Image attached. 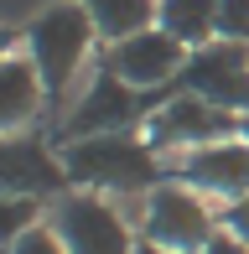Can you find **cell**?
I'll use <instances>...</instances> for the list:
<instances>
[{
  "mask_svg": "<svg viewBox=\"0 0 249 254\" xmlns=\"http://www.w3.org/2000/svg\"><path fill=\"white\" fill-rule=\"evenodd\" d=\"M67 182L83 192H115V197H145L151 187L166 182V156L156 151L145 135L120 130V135H88V140L62 145Z\"/></svg>",
  "mask_w": 249,
  "mask_h": 254,
  "instance_id": "1",
  "label": "cell"
},
{
  "mask_svg": "<svg viewBox=\"0 0 249 254\" xmlns=\"http://www.w3.org/2000/svg\"><path fill=\"white\" fill-rule=\"evenodd\" d=\"M21 37H26L31 67L42 73L47 104H58L67 94V83L78 78V67L88 63V47H94L99 26H94V16H88L78 0H58V5H47Z\"/></svg>",
  "mask_w": 249,
  "mask_h": 254,
  "instance_id": "2",
  "label": "cell"
},
{
  "mask_svg": "<svg viewBox=\"0 0 249 254\" xmlns=\"http://www.w3.org/2000/svg\"><path fill=\"white\" fill-rule=\"evenodd\" d=\"M161 99L166 94H140V88H130L109 63H99L94 78H88V88L73 99V109L58 120V140L67 145V140H88V135L135 130V125H145V114H151Z\"/></svg>",
  "mask_w": 249,
  "mask_h": 254,
  "instance_id": "3",
  "label": "cell"
},
{
  "mask_svg": "<svg viewBox=\"0 0 249 254\" xmlns=\"http://www.w3.org/2000/svg\"><path fill=\"white\" fill-rule=\"evenodd\" d=\"M218 234V218L202 192H192L187 182L166 177L161 187L145 192V207H140V239L161 249H177V254H202Z\"/></svg>",
  "mask_w": 249,
  "mask_h": 254,
  "instance_id": "4",
  "label": "cell"
},
{
  "mask_svg": "<svg viewBox=\"0 0 249 254\" xmlns=\"http://www.w3.org/2000/svg\"><path fill=\"white\" fill-rule=\"evenodd\" d=\"M239 125H244V114H229V109H218V104L187 94V88H172V94L145 114L140 135L161 156H177V151H197V145L229 140V135H239Z\"/></svg>",
  "mask_w": 249,
  "mask_h": 254,
  "instance_id": "5",
  "label": "cell"
},
{
  "mask_svg": "<svg viewBox=\"0 0 249 254\" xmlns=\"http://www.w3.org/2000/svg\"><path fill=\"white\" fill-rule=\"evenodd\" d=\"M47 223L58 228L67 254H135V244H140L124 223V213L104 192H62L52 202Z\"/></svg>",
  "mask_w": 249,
  "mask_h": 254,
  "instance_id": "6",
  "label": "cell"
},
{
  "mask_svg": "<svg viewBox=\"0 0 249 254\" xmlns=\"http://www.w3.org/2000/svg\"><path fill=\"white\" fill-rule=\"evenodd\" d=\"M177 88L218 104L229 114H249V47L244 42H223V37H213L208 47H192Z\"/></svg>",
  "mask_w": 249,
  "mask_h": 254,
  "instance_id": "7",
  "label": "cell"
},
{
  "mask_svg": "<svg viewBox=\"0 0 249 254\" xmlns=\"http://www.w3.org/2000/svg\"><path fill=\"white\" fill-rule=\"evenodd\" d=\"M104 63L115 67L130 88H140V94H172L182 67H187V47L172 31L145 26V31H135V37H124V42H109Z\"/></svg>",
  "mask_w": 249,
  "mask_h": 254,
  "instance_id": "8",
  "label": "cell"
},
{
  "mask_svg": "<svg viewBox=\"0 0 249 254\" xmlns=\"http://www.w3.org/2000/svg\"><path fill=\"white\" fill-rule=\"evenodd\" d=\"M166 177L187 182V187L202 192V197L239 202L249 192V140L244 135H229V140L197 145V151H177L166 161Z\"/></svg>",
  "mask_w": 249,
  "mask_h": 254,
  "instance_id": "9",
  "label": "cell"
},
{
  "mask_svg": "<svg viewBox=\"0 0 249 254\" xmlns=\"http://www.w3.org/2000/svg\"><path fill=\"white\" fill-rule=\"evenodd\" d=\"M67 166L37 135H0V197H62Z\"/></svg>",
  "mask_w": 249,
  "mask_h": 254,
  "instance_id": "10",
  "label": "cell"
},
{
  "mask_svg": "<svg viewBox=\"0 0 249 254\" xmlns=\"http://www.w3.org/2000/svg\"><path fill=\"white\" fill-rule=\"evenodd\" d=\"M47 104V88H42V73L31 67L26 52H16L5 67H0V135H21Z\"/></svg>",
  "mask_w": 249,
  "mask_h": 254,
  "instance_id": "11",
  "label": "cell"
},
{
  "mask_svg": "<svg viewBox=\"0 0 249 254\" xmlns=\"http://www.w3.org/2000/svg\"><path fill=\"white\" fill-rule=\"evenodd\" d=\"M156 26L172 31L187 52L192 47H208V42L218 37V0H161Z\"/></svg>",
  "mask_w": 249,
  "mask_h": 254,
  "instance_id": "12",
  "label": "cell"
},
{
  "mask_svg": "<svg viewBox=\"0 0 249 254\" xmlns=\"http://www.w3.org/2000/svg\"><path fill=\"white\" fill-rule=\"evenodd\" d=\"M78 5L94 16V26H99L104 42H124V37H135V31L156 26L161 0H78Z\"/></svg>",
  "mask_w": 249,
  "mask_h": 254,
  "instance_id": "13",
  "label": "cell"
},
{
  "mask_svg": "<svg viewBox=\"0 0 249 254\" xmlns=\"http://www.w3.org/2000/svg\"><path fill=\"white\" fill-rule=\"evenodd\" d=\"M37 223H42V197H0V249H10Z\"/></svg>",
  "mask_w": 249,
  "mask_h": 254,
  "instance_id": "14",
  "label": "cell"
},
{
  "mask_svg": "<svg viewBox=\"0 0 249 254\" xmlns=\"http://www.w3.org/2000/svg\"><path fill=\"white\" fill-rule=\"evenodd\" d=\"M218 37L249 47V0H218Z\"/></svg>",
  "mask_w": 249,
  "mask_h": 254,
  "instance_id": "15",
  "label": "cell"
},
{
  "mask_svg": "<svg viewBox=\"0 0 249 254\" xmlns=\"http://www.w3.org/2000/svg\"><path fill=\"white\" fill-rule=\"evenodd\" d=\"M0 254H67V249H62V239H58V228H52V223H37V228H26L16 244L0 249Z\"/></svg>",
  "mask_w": 249,
  "mask_h": 254,
  "instance_id": "16",
  "label": "cell"
},
{
  "mask_svg": "<svg viewBox=\"0 0 249 254\" xmlns=\"http://www.w3.org/2000/svg\"><path fill=\"white\" fill-rule=\"evenodd\" d=\"M223 223H229V234H234V239H244V244H249V192H244L239 202H229Z\"/></svg>",
  "mask_w": 249,
  "mask_h": 254,
  "instance_id": "17",
  "label": "cell"
},
{
  "mask_svg": "<svg viewBox=\"0 0 249 254\" xmlns=\"http://www.w3.org/2000/svg\"><path fill=\"white\" fill-rule=\"evenodd\" d=\"M202 254H249V244H244V239H234L229 228H218V234H213V244L202 249Z\"/></svg>",
  "mask_w": 249,
  "mask_h": 254,
  "instance_id": "18",
  "label": "cell"
},
{
  "mask_svg": "<svg viewBox=\"0 0 249 254\" xmlns=\"http://www.w3.org/2000/svg\"><path fill=\"white\" fill-rule=\"evenodd\" d=\"M10 57H16V31H10V26H0V67H5Z\"/></svg>",
  "mask_w": 249,
  "mask_h": 254,
  "instance_id": "19",
  "label": "cell"
},
{
  "mask_svg": "<svg viewBox=\"0 0 249 254\" xmlns=\"http://www.w3.org/2000/svg\"><path fill=\"white\" fill-rule=\"evenodd\" d=\"M135 254H177V249H161V244H151V239H140V244H135Z\"/></svg>",
  "mask_w": 249,
  "mask_h": 254,
  "instance_id": "20",
  "label": "cell"
},
{
  "mask_svg": "<svg viewBox=\"0 0 249 254\" xmlns=\"http://www.w3.org/2000/svg\"><path fill=\"white\" fill-rule=\"evenodd\" d=\"M239 135H244V140H249V114H244V125H239Z\"/></svg>",
  "mask_w": 249,
  "mask_h": 254,
  "instance_id": "21",
  "label": "cell"
}]
</instances>
